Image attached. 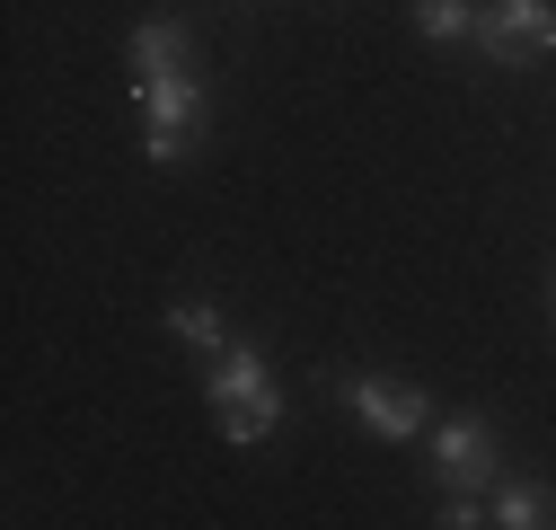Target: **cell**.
I'll return each mask as SVG.
<instances>
[{
  "label": "cell",
  "mask_w": 556,
  "mask_h": 530,
  "mask_svg": "<svg viewBox=\"0 0 556 530\" xmlns=\"http://www.w3.org/2000/svg\"><path fill=\"white\" fill-rule=\"evenodd\" d=\"M344 398H354V416H363L380 442H415V433H433L425 389H397V380H380V371H354V380H344Z\"/></svg>",
  "instance_id": "5b68a950"
},
{
  "label": "cell",
  "mask_w": 556,
  "mask_h": 530,
  "mask_svg": "<svg viewBox=\"0 0 556 530\" xmlns=\"http://www.w3.org/2000/svg\"><path fill=\"white\" fill-rule=\"evenodd\" d=\"M485 521H504V530H539V521H556V495L530 487V478H495V487H485Z\"/></svg>",
  "instance_id": "8992f818"
},
{
  "label": "cell",
  "mask_w": 556,
  "mask_h": 530,
  "mask_svg": "<svg viewBox=\"0 0 556 530\" xmlns=\"http://www.w3.org/2000/svg\"><path fill=\"white\" fill-rule=\"evenodd\" d=\"M433 469H442V487H451V495L495 487V469H504L495 425H485V416H442V425H433Z\"/></svg>",
  "instance_id": "277c9868"
},
{
  "label": "cell",
  "mask_w": 556,
  "mask_h": 530,
  "mask_svg": "<svg viewBox=\"0 0 556 530\" xmlns=\"http://www.w3.org/2000/svg\"><path fill=\"white\" fill-rule=\"evenodd\" d=\"M477 10H485V0H415V36H425V45H477Z\"/></svg>",
  "instance_id": "52a82bcc"
},
{
  "label": "cell",
  "mask_w": 556,
  "mask_h": 530,
  "mask_svg": "<svg viewBox=\"0 0 556 530\" xmlns=\"http://www.w3.org/2000/svg\"><path fill=\"white\" fill-rule=\"evenodd\" d=\"M203 407L222 416V433L239 451H256L274 425H283V389H274V371H265V345H222L213 371H203Z\"/></svg>",
  "instance_id": "6da1fadb"
},
{
  "label": "cell",
  "mask_w": 556,
  "mask_h": 530,
  "mask_svg": "<svg viewBox=\"0 0 556 530\" xmlns=\"http://www.w3.org/2000/svg\"><path fill=\"white\" fill-rule=\"evenodd\" d=\"M168 337L194 345V354H222V345H230V327H222L213 301H168Z\"/></svg>",
  "instance_id": "9c48e42d"
},
{
  "label": "cell",
  "mask_w": 556,
  "mask_h": 530,
  "mask_svg": "<svg viewBox=\"0 0 556 530\" xmlns=\"http://www.w3.org/2000/svg\"><path fill=\"white\" fill-rule=\"evenodd\" d=\"M124 98L142 106V160L177 168L186 132H203V80H194V62H177V72H132Z\"/></svg>",
  "instance_id": "7a4b0ae2"
},
{
  "label": "cell",
  "mask_w": 556,
  "mask_h": 530,
  "mask_svg": "<svg viewBox=\"0 0 556 530\" xmlns=\"http://www.w3.org/2000/svg\"><path fill=\"white\" fill-rule=\"evenodd\" d=\"M477 53L521 72V62H547L556 53V0H485L477 10Z\"/></svg>",
  "instance_id": "3957f363"
},
{
  "label": "cell",
  "mask_w": 556,
  "mask_h": 530,
  "mask_svg": "<svg viewBox=\"0 0 556 530\" xmlns=\"http://www.w3.org/2000/svg\"><path fill=\"white\" fill-rule=\"evenodd\" d=\"M124 53H132V72H177V62H186V27L177 18H142Z\"/></svg>",
  "instance_id": "ba28073f"
}]
</instances>
